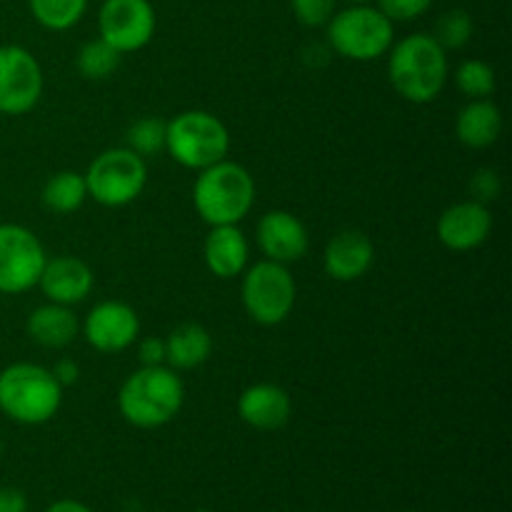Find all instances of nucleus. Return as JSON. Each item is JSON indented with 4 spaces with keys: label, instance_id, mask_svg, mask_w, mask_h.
<instances>
[{
    "label": "nucleus",
    "instance_id": "f257e3e1",
    "mask_svg": "<svg viewBox=\"0 0 512 512\" xmlns=\"http://www.w3.org/2000/svg\"><path fill=\"white\" fill-rule=\"evenodd\" d=\"M388 75L395 93L410 103H433L448 83V50L430 33H413L388 50Z\"/></svg>",
    "mask_w": 512,
    "mask_h": 512
},
{
    "label": "nucleus",
    "instance_id": "f03ea898",
    "mask_svg": "<svg viewBox=\"0 0 512 512\" xmlns=\"http://www.w3.org/2000/svg\"><path fill=\"white\" fill-rule=\"evenodd\" d=\"M185 403V385L168 365H143L125 378L118 393V410L130 425L143 430L163 428Z\"/></svg>",
    "mask_w": 512,
    "mask_h": 512
},
{
    "label": "nucleus",
    "instance_id": "7ed1b4c3",
    "mask_svg": "<svg viewBox=\"0 0 512 512\" xmlns=\"http://www.w3.org/2000/svg\"><path fill=\"white\" fill-rule=\"evenodd\" d=\"M193 205L213 225H240L255 205V180L245 165L220 160L200 170L193 185Z\"/></svg>",
    "mask_w": 512,
    "mask_h": 512
},
{
    "label": "nucleus",
    "instance_id": "20e7f679",
    "mask_svg": "<svg viewBox=\"0 0 512 512\" xmlns=\"http://www.w3.org/2000/svg\"><path fill=\"white\" fill-rule=\"evenodd\" d=\"M63 388L48 368L13 363L0 370V413L20 425H43L58 415Z\"/></svg>",
    "mask_w": 512,
    "mask_h": 512
},
{
    "label": "nucleus",
    "instance_id": "39448f33",
    "mask_svg": "<svg viewBox=\"0 0 512 512\" xmlns=\"http://www.w3.org/2000/svg\"><path fill=\"white\" fill-rule=\"evenodd\" d=\"M165 150L188 170H205L230 153V133L218 115L208 110H185L168 120Z\"/></svg>",
    "mask_w": 512,
    "mask_h": 512
},
{
    "label": "nucleus",
    "instance_id": "423d86ee",
    "mask_svg": "<svg viewBox=\"0 0 512 512\" xmlns=\"http://www.w3.org/2000/svg\"><path fill=\"white\" fill-rule=\"evenodd\" d=\"M328 43L338 55L358 63L378 60L388 55L395 40V28L378 10V5L358 3L345 10H335L328 20Z\"/></svg>",
    "mask_w": 512,
    "mask_h": 512
},
{
    "label": "nucleus",
    "instance_id": "0eeeda50",
    "mask_svg": "<svg viewBox=\"0 0 512 512\" xmlns=\"http://www.w3.org/2000/svg\"><path fill=\"white\" fill-rule=\"evenodd\" d=\"M295 295H298V285L288 265L260 260L245 268L240 298H243L245 313L258 325L273 328V325L285 323L295 308Z\"/></svg>",
    "mask_w": 512,
    "mask_h": 512
},
{
    "label": "nucleus",
    "instance_id": "6e6552de",
    "mask_svg": "<svg viewBox=\"0 0 512 512\" xmlns=\"http://www.w3.org/2000/svg\"><path fill=\"white\" fill-rule=\"evenodd\" d=\"M148 183V165L145 158L135 155L130 148H110L100 153L85 170L88 198L105 208H123L130 205Z\"/></svg>",
    "mask_w": 512,
    "mask_h": 512
},
{
    "label": "nucleus",
    "instance_id": "1a4fd4ad",
    "mask_svg": "<svg viewBox=\"0 0 512 512\" xmlns=\"http://www.w3.org/2000/svg\"><path fill=\"white\" fill-rule=\"evenodd\" d=\"M45 260L48 255L33 230L15 223L0 225V293L20 295L33 290Z\"/></svg>",
    "mask_w": 512,
    "mask_h": 512
},
{
    "label": "nucleus",
    "instance_id": "9d476101",
    "mask_svg": "<svg viewBox=\"0 0 512 512\" xmlns=\"http://www.w3.org/2000/svg\"><path fill=\"white\" fill-rule=\"evenodd\" d=\"M155 8L150 0H105L98 13L100 38L120 55L143 50L153 40Z\"/></svg>",
    "mask_w": 512,
    "mask_h": 512
},
{
    "label": "nucleus",
    "instance_id": "9b49d317",
    "mask_svg": "<svg viewBox=\"0 0 512 512\" xmlns=\"http://www.w3.org/2000/svg\"><path fill=\"white\" fill-rule=\"evenodd\" d=\"M43 95V70L23 45H0V113L25 115Z\"/></svg>",
    "mask_w": 512,
    "mask_h": 512
},
{
    "label": "nucleus",
    "instance_id": "f8f14e48",
    "mask_svg": "<svg viewBox=\"0 0 512 512\" xmlns=\"http://www.w3.org/2000/svg\"><path fill=\"white\" fill-rule=\"evenodd\" d=\"M83 338L98 353H123L138 340L140 318L128 303L103 300L85 315Z\"/></svg>",
    "mask_w": 512,
    "mask_h": 512
},
{
    "label": "nucleus",
    "instance_id": "ddd939ff",
    "mask_svg": "<svg viewBox=\"0 0 512 512\" xmlns=\"http://www.w3.org/2000/svg\"><path fill=\"white\" fill-rule=\"evenodd\" d=\"M438 240L453 253H470L480 248L493 233V213L478 200H463L445 208L438 218Z\"/></svg>",
    "mask_w": 512,
    "mask_h": 512
},
{
    "label": "nucleus",
    "instance_id": "4468645a",
    "mask_svg": "<svg viewBox=\"0 0 512 512\" xmlns=\"http://www.w3.org/2000/svg\"><path fill=\"white\" fill-rule=\"evenodd\" d=\"M255 240H258V248L265 255V260L283 265L303 260L310 248L308 228L298 215L288 213V210L265 213L255 228Z\"/></svg>",
    "mask_w": 512,
    "mask_h": 512
},
{
    "label": "nucleus",
    "instance_id": "2eb2a0df",
    "mask_svg": "<svg viewBox=\"0 0 512 512\" xmlns=\"http://www.w3.org/2000/svg\"><path fill=\"white\" fill-rule=\"evenodd\" d=\"M38 285L45 298H48V303L73 308V305L83 303L93 293L95 275L85 260L73 258V255H58L53 260H45Z\"/></svg>",
    "mask_w": 512,
    "mask_h": 512
},
{
    "label": "nucleus",
    "instance_id": "dca6fc26",
    "mask_svg": "<svg viewBox=\"0 0 512 512\" xmlns=\"http://www.w3.org/2000/svg\"><path fill=\"white\" fill-rule=\"evenodd\" d=\"M238 415L245 425L260 433H273L288 425L293 415V400L288 390L275 383H255L238 398Z\"/></svg>",
    "mask_w": 512,
    "mask_h": 512
},
{
    "label": "nucleus",
    "instance_id": "f3484780",
    "mask_svg": "<svg viewBox=\"0 0 512 512\" xmlns=\"http://www.w3.org/2000/svg\"><path fill=\"white\" fill-rule=\"evenodd\" d=\"M375 263V245L360 230H343L325 245L323 268L338 283L360 280Z\"/></svg>",
    "mask_w": 512,
    "mask_h": 512
},
{
    "label": "nucleus",
    "instance_id": "a211bd4d",
    "mask_svg": "<svg viewBox=\"0 0 512 512\" xmlns=\"http://www.w3.org/2000/svg\"><path fill=\"white\" fill-rule=\"evenodd\" d=\"M203 258L215 278H238L250 265V245L238 225H213L205 238Z\"/></svg>",
    "mask_w": 512,
    "mask_h": 512
},
{
    "label": "nucleus",
    "instance_id": "6ab92c4d",
    "mask_svg": "<svg viewBox=\"0 0 512 512\" xmlns=\"http://www.w3.org/2000/svg\"><path fill=\"white\" fill-rule=\"evenodd\" d=\"M503 133V113L490 98L470 100L455 118V135L470 150H483L498 143Z\"/></svg>",
    "mask_w": 512,
    "mask_h": 512
},
{
    "label": "nucleus",
    "instance_id": "aec40b11",
    "mask_svg": "<svg viewBox=\"0 0 512 512\" xmlns=\"http://www.w3.org/2000/svg\"><path fill=\"white\" fill-rule=\"evenodd\" d=\"M28 335L38 345L50 350H60L73 343L80 333V323L68 305L45 303L28 315Z\"/></svg>",
    "mask_w": 512,
    "mask_h": 512
},
{
    "label": "nucleus",
    "instance_id": "412c9836",
    "mask_svg": "<svg viewBox=\"0 0 512 512\" xmlns=\"http://www.w3.org/2000/svg\"><path fill=\"white\" fill-rule=\"evenodd\" d=\"M213 355V335L200 323H183L165 338V363L173 370H195Z\"/></svg>",
    "mask_w": 512,
    "mask_h": 512
},
{
    "label": "nucleus",
    "instance_id": "4be33fe9",
    "mask_svg": "<svg viewBox=\"0 0 512 512\" xmlns=\"http://www.w3.org/2000/svg\"><path fill=\"white\" fill-rule=\"evenodd\" d=\"M85 200H88L85 175L75 173V170H60L43 188V205L50 213L70 215L83 208Z\"/></svg>",
    "mask_w": 512,
    "mask_h": 512
},
{
    "label": "nucleus",
    "instance_id": "5701e85b",
    "mask_svg": "<svg viewBox=\"0 0 512 512\" xmlns=\"http://www.w3.org/2000/svg\"><path fill=\"white\" fill-rule=\"evenodd\" d=\"M28 8L45 30L63 33L83 20L88 0H28Z\"/></svg>",
    "mask_w": 512,
    "mask_h": 512
},
{
    "label": "nucleus",
    "instance_id": "b1692460",
    "mask_svg": "<svg viewBox=\"0 0 512 512\" xmlns=\"http://www.w3.org/2000/svg\"><path fill=\"white\" fill-rule=\"evenodd\" d=\"M120 58H123V55H120L113 45H108L103 38H98L88 40V43L78 50L75 65H78V73L83 75L85 80H105L118 70Z\"/></svg>",
    "mask_w": 512,
    "mask_h": 512
},
{
    "label": "nucleus",
    "instance_id": "393cba45",
    "mask_svg": "<svg viewBox=\"0 0 512 512\" xmlns=\"http://www.w3.org/2000/svg\"><path fill=\"white\" fill-rule=\"evenodd\" d=\"M165 138H168V120L163 118H140L125 133V148L133 150L140 158H150L165 150Z\"/></svg>",
    "mask_w": 512,
    "mask_h": 512
},
{
    "label": "nucleus",
    "instance_id": "a878e982",
    "mask_svg": "<svg viewBox=\"0 0 512 512\" xmlns=\"http://www.w3.org/2000/svg\"><path fill=\"white\" fill-rule=\"evenodd\" d=\"M455 85L468 100H483L495 93V70L485 60H463L455 70Z\"/></svg>",
    "mask_w": 512,
    "mask_h": 512
},
{
    "label": "nucleus",
    "instance_id": "bb28decb",
    "mask_svg": "<svg viewBox=\"0 0 512 512\" xmlns=\"http://www.w3.org/2000/svg\"><path fill=\"white\" fill-rule=\"evenodd\" d=\"M473 30H475L473 15L463 8H455L440 15L438 23H435V33L430 35L438 40L443 50H460L470 43Z\"/></svg>",
    "mask_w": 512,
    "mask_h": 512
},
{
    "label": "nucleus",
    "instance_id": "cd10ccee",
    "mask_svg": "<svg viewBox=\"0 0 512 512\" xmlns=\"http://www.w3.org/2000/svg\"><path fill=\"white\" fill-rule=\"evenodd\" d=\"M338 0H290L293 15L305 28H323L333 18Z\"/></svg>",
    "mask_w": 512,
    "mask_h": 512
},
{
    "label": "nucleus",
    "instance_id": "c85d7f7f",
    "mask_svg": "<svg viewBox=\"0 0 512 512\" xmlns=\"http://www.w3.org/2000/svg\"><path fill=\"white\" fill-rule=\"evenodd\" d=\"M435 0H378V10L390 23H410L433 8Z\"/></svg>",
    "mask_w": 512,
    "mask_h": 512
},
{
    "label": "nucleus",
    "instance_id": "c756f323",
    "mask_svg": "<svg viewBox=\"0 0 512 512\" xmlns=\"http://www.w3.org/2000/svg\"><path fill=\"white\" fill-rule=\"evenodd\" d=\"M470 193H473V200L488 205L495 203L503 193V180H500V173L495 168H480L475 170V175L470 178Z\"/></svg>",
    "mask_w": 512,
    "mask_h": 512
},
{
    "label": "nucleus",
    "instance_id": "7c9ffc66",
    "mask_svg": "<svg viewBox=\"0 0 512 512\" xmlns=\"http://www.w3.org/2000/svg\"><path fill=\"white\" fill-rule=\"evenodd\" d=\"M140 365H165V338H143L138 343Z\"/></svg>",
    "mask_w": 512,
    "mask_h": 512
},
{
    "label": "nucleus",
    "instance_id": "2f4dec72",
    "mask_svg": "<svg viewBox=\"0 0 512 512\" xmlns=\"http://www.w3.org/2000/svg\"><path fill=\"white\" fill-rule=\"evenodd\" d=\"M0 512H28V498L18 488H0Z\"/></svg>",
    "mask_w": 512,
    "mask_h": 512
},
{
    "label": "nucleus",
    "instance_id": "473e14b6",
    "mask_svg": "<svg viewBox=\"0 0 512 512\" xmlns=\"http://www.w3.org/2000/svg\"><path fill=\"white\" fill-rule=\"evenodd\" d=\"M50 373H53V378L58 380L60 388H68V385H73L75 380H78L80 368H78V363H73L70 358H63L55 363V368L50 370Z\"/></svg>",
    "mask_w": 512,
    "mask_h": 512
},
{
    "label": "nucleus",
    "instance_id": "72a5a7b5",
    "mask_svg": "<svg viewBox=\"0 0 512 512\" xmlns=\"http://www.w3.org/2000/svg\"><path fill=\"white\" fill-rule=\"evenodd\" d=\"M45 512H93L88 505L78 503V500H58V503L50 505Z\"/></svg>",
    "mask_w": 512,
    "mask_h": 512
},
{
    "label": "nucleus",
    "instance_id": "f704fd0d",
    "mask_svg": "<svg viewBox=\"0 0 512 512\" xmlns=\"http://www.w3.org/2000/svg\"><path fill=\"white\" fill-rule=\"evenodd\" d=\"M348 3H353V5H358V3H373V0H348Z\"/></svg>",
    "mask_w": 512,
    "mask_h": 512
},
{
    "label": "nucleus",
    "instance_id": "c9c22d12",
    "mask_svg": "<svg viewBox=\"0 0 512 512\" xmlns=\"http://www.w3.org/2000/svg\"><path fill=\"white\" fill-rule=\"evenodd\" d=\"M0 458H3V438H0Z\"/></svg>",
    "mask_w": 512,
    "mask_h": 512
},
{
    "label": "nucleus",
    "instance_id": "e433bc0d",
    "mask_svg": "<svg viewBox=\"0 0 512 512\" xmlns=\"http://www.w3.org/2000/svg\"><path fill=\"white\" fill-rule=\"evenodd\" d=\"M193 512H208V510H193Z\"/></svg>",
    "mask_w": 512,
    "mask_h": 512
}]
</instances>
